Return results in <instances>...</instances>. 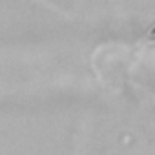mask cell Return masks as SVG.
Returning <instances> with one entry per match:
<instances>
[{"instance_id":"cell-1","label":"cell","mask_w":155,"mask_h":155,"mask_svg":"<svg viewBox=\"0 0 155 155\" xmlns=\"http://www.w3.org/2000/svg\"><path fill=\"white\" fill-rule=\"evenodd\" d=\"M150 38H151V40H155V28L151 29V35H150Z\"/></svg>"}]
</instances>
